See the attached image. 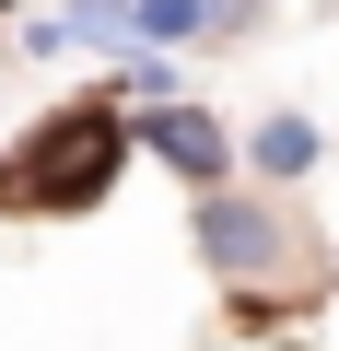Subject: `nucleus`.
Masks as SVG:
<instances>
[{"instance_id":"obj_1","label":"nucleus","mask_w":339,"mask_h":351,"mask_svg":"<svg viewBox=\"0 0 339 351\" xmlns=\"http://www.w3.org/2000/svg\"><path fill=\"white\" fill-rule=\"evenodd\" d=\"M117 164H129V117H117V106H59V117L24 129L12 164H0V211H24V223L94 211V199L117 188Z\"/></svg>"},{"instance_id":"obj_2","label":"nucleus","mask_w":339,"mask_h":351,"mask_svg":"<svg viewBox=\"0 0 339 351\" xmlns=\"http://www.w3.org/2000/svg\"><path fill=\"white\" fill-rule=\"evenodd\" d=\"M199 258H211V281H223V293H246L258 316L316 293V234H304L292 211L246 199V188H211V199H199Z\"/></svg>"},{"instance_id":"obj_3","label":"nucleus","mask_w":339,"mask_h":351,"mask_svg":"<svg viewBox=\"0 0 339 351\" xmlns=\"http://www.w3.org/2000/svg\"><path fill=\"white\" fill-rule=\"evenodd\" d=\"M140 152H164L176 176H199V188H223V164H234V141L188 106V94H164V106H140Z\"/></svg>"},{"instance_id":"obj_4","label":"nucleus","mask_w":339,"mask_h":351,"mask_svg":"<svg viewBox=\"0 0 339 351\" xmlns=\"http://www.w3.org/2000/svg\"><path fill=\"white\" fill-rule=\"evenodd\" d=\"M246 164L269 176V188H292V176H316V129H304V117H258V141H246Z\"/></svg>"},{"instance_id":"obj_5","label":"nucleus","mask_w":339,"mask_h":351,"mask_svg":"<svg viewBox=\"0 0 339 351\" xmlns=\"http://www.w3.org/2000/svg\"><path fill=\"white\" fill-rule=\"evenodd\" d=\"M199 24H211V0H129V36L140 47H188Z\"/></svg>"},{"instance_id":"obj_6","label":"nucleus","mask_w":339,"mask_h":351,"mask_svg":"<svg viewBox=\"0 0 339 351\" xmlns=\"http://www.w3.org/2000/svg\"><path fill=\"white\" fill-rule=\"evenodd\" d=\"M164 94H176V59H164V47L129 59V106H164Z\"/></svg>"},{"instance_id":"obj_7","label":"nucleus","mask_w":339,"mask_h":351,"mask_svg":"<svg viewBox=\"0 0 339 351\" xmlns=\"http://www.w3.org/2000/svg\"><path fill=\"white\" fill-rule=\"evenodd\" d=\"M0 12H12V0H0Z\"/></svg>"}]
</instances>
